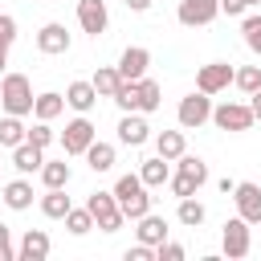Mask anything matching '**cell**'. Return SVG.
<instances>
[{"label":"cell","mask_w":261,"mask_h":261,"mask_svg":"<svg viewBox=\"0 0 261 261\" xmlns=\"http://www.w3.org/2000/svg\"><path fill=\"white\" fill-rule=\"evenodd\" d=\"M114 196H118V208H122V216H126V220H139V216H147V212H151V196H147L143 175H118Z\"/></svg>","instance_id":"1"},{"label":"cell","mask_w":261,"mask_h":261,"mask_svg":"<svg viewBox=\"0 0 261 261\" xmlns=\"http://www.w3.org/2000/svg\"><path fill=\"white\" fill-rule=\"evenodd\" d=\"M33 86H29V77L24 73H4V82H0V106H4V114H33Z\"/></svg>","instance_id":"2"},{"label":"cell","mask_w":261,"mask_h":261,"mask_svg":"<svg viewBox=\"0 0 261 261\" xmlns=\"http://www.w3.org/2000/svg\"><path fill=\"white\" fill-rule=\"evenodd\" d=\"M86 208L94 212V228H102V232H118L122 228V208H118V196L114 192H94L90 200H86Z\"/></svg>","instance_id":"3"},{"label":"cell","mask_w":261,"mask_h":261,"mask_svg":"<svg viewBox=\"0 0 261 261\" xmlns=\"http://www.w3.org/2000/svg\"><path fill=\"white\" fill-rule=\"evenodd\" d=\"M175 118H179V126H184V130H200L204 122H212V94L196 90V94L179 98V110H175Z\"/></svg>","instance_id":"4"},{"label":"cell","mask_w":261,"mask_h":261,"mask_svg":"<svg viewBox=\"0 0 261 261\" xmlns=\"http://www.w3.org/2000/svg\"><path fill=\"white\" fill-rule=\"evenodd\" d=\"M220 245H224V257H228V261H241V257H249V249H253L249 220H245V216H232V220H224V237H220Z\"/></svg>","instance_id":"5"},{"label":"cell","mask_w":261,"mask_h":261,"mask_svg":"<svg viewBox=\"0 0 261 261\" xmlns=\"http://www.w3.org/2000/svg\"><path fill=\"white\" fill-rule=\"evenodd\" d=\"M212 122L220 130H249L257 118H253V106H245V102H220V106H212Z\"/></svg>","instance_id":"6"},{"label":"cell","mask_w":261,"mask_h":261,"mask_svg":"<svg viewBox=\"0 0 261 261\" xmlns=\"http://www.w3.org/2000/svg\"><path fill=\"white\" fill-rule=\"evenodd\" d=\"M98 139V130H94V122L86 118V114H77L73 122H65V130H61V147H65V155H86V147Z\"/></svg>","instance_id":"7"},{"label":"cell","mask_w":261,"mask_h":261,"mask_svg":"<svg viewBox=\"0 0 261 261\" xmlns=\"http://www.w3.org/2000/svg\"><path fill=\"white\" fill-rule=\"evenodd\" d=\"M216 12H220V0H179L175 20L188 24V29H200V24H212Z\"/></svg>","instance_id":"8"},{"label":"cell","mask_w":261,"mask_h":261,"mask_svg":"<svg viewBox=\"0 0 261 261\" xmlns=\"http://www.w3.org/2000/svg\"><path fill=\"white\" fill-rule=\"evenodd\" d=\"M232 65L228 61H208V65H200V73H196V90H204V94H220V90H228L232 86Z\"/></svg>","instance_id":"9"},{"label":"cell","mask_w":261,"mask_h":261,"mask_svg":"<svg viewBox=\"0 0 261 261\" xmlns=\"http://www.w3.org/2000/svg\"><path fill=\"white\" fill-rule=\"evenodd\" d=\"M77 24H82V33L102 37V33H106V24H110L106 0H77Z\"/></svg>","instance_id":"10"},{"label":"cell","mask_w":261,"mask_h":261,"mask_svg":"<svg viewBox=\"0 0 261 261\" xmlns=\"http://www.w3.org/2000/svg\"><path fill=\"white\" fill-rule=\"evenodd\" d=\"M232 200H237V216H245L249 224H261V188L257 184L241 179L232 188Z\"/></svg>","instance_id":"11"},{"label":"cell","mask_w":261,"mask_h":261,"mask_svg":"<svg viewBox=\"0 0 261 261\" xmlns=\"http://www.w3.org/2000/svg\"><path fill=\"white\" fill-rule=\"evenodd\" d=\"M37 49H41L45 57L69 53V33H65V24H61V20H49V24H41V33H37Z\"/></svg>","instance_id":"12"},{"label":"cell","mask_w":261,"mask_h":261,"mask_svg":"<svg viewBox=\"0 0 261 261\" xmlns=\"http://www.w3.org/2000/svg\"><path fill=\"white\" fill-rule=\"evenodd\" d=\"M147 139H151V126H147L143 110H126L122 122H118V143H126V147H143Z\"/></svg>","instance_id":"13"},{"label":"cell","mask_w":261,"mask_h":261,"mask_svg":"<svg viewBox=\"0 0 261 261\" xmlns=\"http://www.w3.org/2000/svg\"><path fill=\"white\" fill-rule=\"evenodd\" d=\"M147 65H151V53H147L143 45H126V49H122V57H118V73H122L126 82L147 77Z\"/></svg>","instance_id":"14"},{"label":"cell","mask_w":261,"mask_h":261,"mask_svg":"<svg viewBox=\"0 0 261 261\" xmlns=\"http://www.w3.org/2000/svg\"><path fill=\"white\" fill-rule=\"evenodd\" d=\"M49 232H41V228H29L24 237H20V245H16V261H45L49 257Z\"/></svg>","instance_id":"15"},{"label":"cell","mask_w":261,"mask_h":261,"mask_svg":"<svg viewBox=\"0 0 261 261\" xmlns=\"http://www.w3.org/2000/svg\"><path fill=\"white\" fill-rule=\"evenodd\" d=\"M12 167L20 171V175H33V171H41L45 167V147H37V143H20V147H12Z\"/></svg>","instance_id":"16"},{"label":"cell","mask_w":261,"mask_h":261,"mask_svg":"<svg viewBox=\"0 0 261 261\" xmlns=\"http://www.w3.org/2000/svg\"><path fill=\"white\" fill-rule=\"evenodd\" d=\"M135 224H139L135 232H139V241H143V245H155V249H159V245L167 241V220H163V216L147 212V216H139Z\"/></svg>","instance_id":"17"},{"label":"cell","mask_w":261,"mask_h":261,"mask_svg":"<svg viewBox=\"0 0 261 261\" xmlns=\"http://www.w3.org/2000/svg\"><path fill=\"white\" fill-rule=\"evenodd\" d=\"M65 102H69L77 114L94 110V102H98V90H94V82H69V86H65Z\"/></svg>","instance_id":"18"},{"label":"cell","mask_w":261,"mask_h":261,"mask_svg":"<svg viewBox=\"0 0 261 261\" xmlns=\"http://www.w3.org/2000/svg\"><path fill=\"white\" fill-rule=\"evenodd\" d=\"M139 175H143V184H147V188H163V184L171 179V159H163V155H151V159H143Z\"/></svg>","instance_id":"19"},{"label":"cell","mask_w":261,"mask_h":261,"mask_svg":"<svg viewBox=\"0 0 261 261\" xmlns=\"http://www.w3.org/2000/svg\"><path fill=\"white\" fill-rule=\"evenodd\" d=\"M69 102H65V94H57V90H45V94H37V102H33V114L41 118V122H53L61 110H65Z\"/></svg>","instance_id":"20"},{"label":"cell","mask_w":261,"mask_h":261,"mask_svg":"<svg viewBox=\"0 0 261 261\" xmlns=\"http://www.w3.org/2000/svg\"><path fill=\"white\" fill-rule=\"evenodd\" d=\"M184 151H188V143H184V126H179V130H159V135H155V155H163V159L175 163Z\"/></svg>","instance_id":"21"},{"label":"cell","mask_w":261,"mask_h":261,"mask_svg":"<svg viewBox=\"0 0 261 261\" xmlns=\"http://www.w3.org/2000/svg\"><path fill=\"white\" fill-rule=\"evenodd\" d=\"M4 204H8L12 212L33 208V184H29V179H12V184H4Z\"/></svg>","instance_id":"22"},{"label":"cell","mask_w":261,"mask_h":261,"mask_svg":"<svg viewBox=\"0 0 261 261\" xmlns=\"http://www.w3.org/2000/svg\"><path fill=\"white\" fill-rule=\"evenodd\" d=\"M69 208H73V204H69L65 188H45V196H41V212H45L49 220H65Z\"/></svg>","instance_id":"23"},{"label":"cell","mask_w":261,"mask_h":261,"mask_svg":"<svg viewBox=\"0 0 261 261\" xmlns=\"http://www.w3.org/2000/svg\"><path fill=\"white\" fill-rule=\"evenodd\" d=\"M29 139V126L20 122V114H4L0 118V147H20Z\"/></svg>","instance_id":"24"},{"label":"cell","mask_w":261,"mask_h":261,"mask_svg":"<svg viewBox=\"0 0 261 261\" xmlns=\"http://www.w3.org/2000/svg\"><path fill=\"white\" fill-rule=\"evenodd\" d=\"M90 82H94L98 98H114V90L122 86V73H118V65H98V73H94Z\"/></svg>","instance_id":"25"},{"label":"cell","mask_w":261,"mask_h":261,"mask_svg":"<svg viewBox=\"0 0 261 261\" xmlns=\"http://www.w3.org/2000/svg\"><path fill=\"white\" fill-rule=\"evenodd\" d=\"M159 106H163L159 82H155V77H139V110H143V114H155Z\"/></svg>","instance_id":"26"},{"label":"cell","mask_w":261,"mask_h":261,"mask_svg":"<svg viewBox=\"0 0 261 261\" xmlns=\"http://www.w3.org/2000/svg\"><path fill=\"white\" fill-rule=\"evenodd\" d=\"M86 163H90V171H110V167H114V147L102 143V139H94V143L86 147Z\"/></svg>","instance_id":"27"},{"label":"cell","mask_w":261,"mask_h":261,"mask_svg":"<svg viewBox=\"0 0 261 261\" xmlns=\"http://www.w3.org/2000/svg\"><path fill=\"white\" fill-rule=\"evenodd\" d=\"M204 216H208V212H204V204H200L196 196H184V200H179V208H175V220H179L184 228H200V224H204Z\"/></svg>","instance_id":"28"},{"label":"cell","mask_w":261,"mask_h":261,"mask_svg":"<svg viewBox=\"0 0 261 261\" xmlns=\"http://www.w3.org/2000/svg\"><path fill=\"white\" fill-rule=\"evenodd\" d=\"M69 175H73V171H69L65 159H45V167H41V184H45V188H65Z\"/></svg>","instance_id":"29"},{"label":"cell","mask_w":261,"mask_h":261,"mask_svg":"<svg viewBox=\"0 0 261 261\" xmlns=\"http://www.w3.org/2000/svg\"><path fill=\"white\" fill-rule=\"evenodd\" d=\"M65 228H69L73 237H86V232L94 228V212H90V208H69V212H65Z\"/></svg>","instance_id":"30"},{"label":"cell","mask_w":261,"mask_h":261,"mask_svg":"<svg viewBox=\"0 0 261 261\" xmlns=\"http://www.w3.org/2000/svg\"><path fill=\"white\" fill-rule=\"evenodd\" d=\"M232 86L245 90V94H257V90H261V65H241V69L232 73Z\"/></svg>","instance_id":"31"},{"label":"cell","mask_w":261,"mask_h":261,"mask_svg":"<svg viewBox=\"0 0 261 261\" xmlns=\"http://www.w3.org/2000/svg\"><path fill=\"white\" fill-rule=\"evenodd\" d=\"M167 184H171V196H175V200H184V196H196V192H200V179H196V175H188V171H171V179H167Z\"/></svg>","instance_id":"32"},{"label":"cell","mask_w":261,"mask_h":261,"mask_svg":"<svg viewBox=\"0 0 261 261\" xmlns=\"http://www.w3.org/2000/svg\"><path fill=\"white\" fill-rule=\"evenodd\" d=\"M114 102H118L122 114H126V110H139V82H126V77H122V86L114 90Z\"/></svg>","instance_id":"33"},{"label":"cell","mask_w":261,"mask_h":261,"mask_svg":"<svg viewBox=\"0 0 261 261\" xmlns=\"http://www.w3.org/2000/svg\"><path fill=\"white\" fill-rule=\"evenodd\" d=\"M241 33H245V45H249L253 53H261V12H249V16L241 20Z\"/></svg>","instance_id":"34"},{"label":"cell","mask_w":261,"mask_h":261,"mask_svg":"<svg viewBox=\"0 0 261 261\" xmlns=\"http://www.w3.org/2000/svg\"><path fill=\"white\" fill-rule=\"evenodd\" d=\"M175 163H179V171H188V175H196V179H200V188L208 184V163H204L200 155H188V151H184V155H179Z\"/></svg>","instance_id":"35"},{"label":"cell","mask_w":261,"mask_h":261,"mask_svg":"<svg viewBox=\"0 0 261 261\" xmlns=\"http://www.w3.org/2000/svg\"><path fill=\"white\" fill-rule=\"evenodd\" d=\"M12 41H16V16L0 12V49H12Z\"/></svg>","instance_id":"36"},{"label":"cell","mask_w":261,"mask_h":261,"mask_svg":"<svg viewBox=\"0 0 261 261\" xmlns=\"http://www.w3.org/2000/svg\"><path fill=\"white\" fill-rule=\"evenodd\" d=\"M29 143H37V147H49V143H53V126L37 118V126L29 130Z\"/></svg>","instance_id":"37"},{"label":"cell","mask_w":261,"mask_h":261,"mask_svg":"<svg viewBox=\"0 0 261 261\" xmlns=\"http://www.w3.org/2000/svg\"><path fill=\"white\" fill-rule=\"evenodd\" d=\"M155 261H184V245H175V241H163V245L155 249Z\"/></svg>","instance_id":"38"},{"label":"cell","mask_w":261,"mask_h":261,"mask_svg":"<svg viewBox=\"0 0 261 261\" xmlns=\"http://www.w3.org/2000/svg\"><path fill=\"white\" fill-rule=\"evenodd\" d=\"M0 261H16V249H12V232H8V224H0Z\"/></svg>","instance_id":"39"},{"label":"cell","mask_w":261,"mask_h":261,"mask_svg":"<svg viewBox=\"0 0 261 261\" xmlns=\"http://www.w3.org/2000/svg\"><path fill=\"white\" fill-rule=\"evenodd\" d=\"M126 261H155V245H135V249H126Z\"/></svg>","instance_id":"40"},{"label":"cell","mask_w":261,"mask_h":261,"mask_svg":"<svg viewBox=\"0 0 261 261\" xmlns=\"http://www.w3.org/2000/svg\"><path fill=\"white\" fill-rule=\"evenodd\" d=\"M220 12H228V16H245V12H249V0H220Z\"/></svg>","instance_id":"41"},{"label":"cell","mask_w":261,"mask_h":261,"mask_svg":"<svg viewBox=\"0 0 261 261\" xmlns=\"http://www.w3.org/2000/svg\"><path fill=\"white\" fill-rule=\"evenodd\" d=\"M126 8H130V12H147V8H151V0H126Z\"/></svg>","instance_id":"42"},{"label":"cell","mask_w":261,"mask_h":261,"mask_svg":"<svg viewBox=\"0 0 261 261\" xmlns=\"http://www.w3.org/2000/svg\"><path fill=\"white\" fill-rule=\"evenodd\" d=\"M249 98H253V102H249V106H253V118L261 122V90H257V94H249Z\"/></svg>","instance_id":"43"},{"label":"cell","mask_w":261,"mask_h":261,"mask_svg":"<svg viewBox=\"0 0 261 261\" xmlns=\"http://www.w3.org/2000/svg\"><path fill=\"white\" fill-rule=\"evenodd\" d=\"M4 65H8V49H0V73H4Z\"/></svg>","instance_id":"44"},{"label":"cell","mask_w":261,"mask_h":261,"mask_svg":"<svg viewBox=\"0 0 261 261\" xmlns=\"http://www.w3.org/2000/svg\"><path fill=\"white\" fill-rule=\"evenodd\" d=\"M249 4H261V0H249Z\"/></svg>","instance_id":"45"},{"label":"cell","mask_w":261,"mask_h":261,"mask_svg":"<svg viewBox=\"0 0 261 261\" xmlns=\"http://www.w3.org/2000/svg\"><path fill=\"white\" fill-rule=\"evenodd\" d=\"M0 167H4V163H0Z\"/></svg>","instance_id":"46"}]
</instances>
